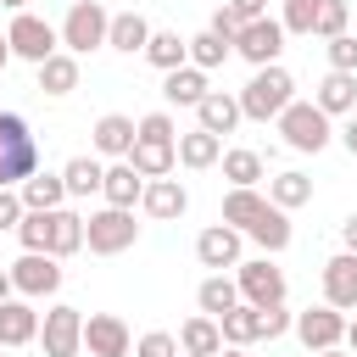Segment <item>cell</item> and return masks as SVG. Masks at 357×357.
<instances>
[{
    "label": "cell",
    "instance_id": "cell-41",
    "mask_svg": "<svg viewBox=\"0 0 357 357\" xmlns=\"http://www.w3.org/2000/svg\"><path fill=\"white\" fill-rule=\"evenodd\" d=\"M324 50H329V73H357V39H351V33L329 39Z\"/></svg>",
    "mask_w": 357,
    "mask_h": 357
},
{
    "label": "cell",
    "instance_id": "cell-53",
    "mask_svg": "<svg viewBox=\"0 0 357 357\" xmlns=\"http://www.w3.org/2000/svg\"><path fill=\"white\" fill-rule=\"evenodd\" d=\"M0 6H11V11H22V6H28V0H0Z\"/></svg>",
    "mask_w": 357,
    "mask_h": 357
},
{
    "label": "cell",
    "instance_id": "cell-19",
    "mask_svg": "<svg viewBox=\"0 0 357 357\" xmlns=\"http://www.w3.org/2000/svg\"><path fill=\"white\" fill-rule=\"evenodd\" d=\"M139 206H145L156 223H173V218H184L190 195H184V184H178V178H151V184H145V195H139Z\"/></svg>",
    "mask_w": 357,
    "mask_h": 357
},
{
    "label": "cell",
    "instance_id": "cell-20",
    "mask_svg": "<svg viewBox=\"0 0 357 357\" xmlns=\"http://www.w3.org/2000/svg\"><path fill=\"white\" fill-rule=\"evenodd\" d=\"M39 324H45V318H39L28 301H0V346H6V351L39 340Z\"/></svg>",
    "mask_w": 357,
    "mask_h": 357
},
{
    "label": "cell",
    "instance_id": "cell-32",
    "mask_svg": "<svg viewBox=\"0 0 357 357\" xmlns=\"http://www.w3.org/2000/svg\"><path fill=\"white\" fill-rule=\"evenodd\" d=\"M195 301H201V312H206V318H223V312H234V307H240V284H234V279H223V273H212V279H201Z\"/></svg>",
    "mask_w": 357,
    "mask_h": 357
},
{
    "label": "cell",
    "instance_id": "cell-13",
    "mask_svg": "<svg viewBox=\"0 0 357 357\" xmlns=\"http://www.w3.org/2000/svg\"><path fill=\"white\" fill-rule=\"evenodd\" d=\"M84 351L89 357H128L134 351V335L117 312H89L84 318Z\"/></svg>",
    "mask_w": 357,
    "mask_h": 357
},
{
    "label": "cell",
    "instance_id": "cell-35",
    "mask_svg": "<svg viewBox=\"0 0 357 357\" xmlns=\"http://www.w3.org/2000/svg\"><path fill=\"white\" fill-rule=\"evenodd\" d=\"M218 329H223V346H251L257 340V307H234V312H223L218 318Z\"/></svg>",
    "mask_w": 357,
    "mask_h": 357
},
{
    "label": "cell",
    "instance_id": "cell-39",
    "mask_svg": "<svg viewBox=\"0 0 357 357\" xmlns=\"http://www.w3.org/2000/svg\"><path fill=\"white\" fill-rule=\"evenodd\" d=\"M134 357H184V351H178V335L151 329V335H139V340H134Z\"/></svg>",
    "mask_w": 357,
    "mask_h": 357
},
{
    "label": "cell",
    "instance_id": "cell-55",
    "mask_svg": "<svg viewBox=\"0 0 357 357\" xmlns=\"http://www.w3.org/2000/svg\"><path fill=\"white\" fill-rule=\"evenodd\" d=\"M0 357H6V346H0Z\"/></svg>",
    "mask_w": 357,
    "mask_h": 357
},
{
    "label": "cell",
    "instance_id": "cell-40",
    "mask_svg": "<svg viewBox=\"0 0 357 357\" xmlns=\"http://www.w3.org/2000/svg\"><path fill=\"white\" fill-rule=\"evenodd\" d=\"M290 324H296V318H290L284 307H257V340H279Z\"/></svg>",
    "mask_w": 357,
    "mask_h": 357
},
{
    "label": "cell",
    "instance_id": "cell-7",
    "mask_svg": "<svg viewBox=\"0 0 357 357\" xmlns=\"http://www.w3.org/2000/svg\"><path fill=\"white\" fill-rule=\"evenodd\" d=\"M6 39H11V56H22V61L45 67V61L56 56V45H61V28H50V22H45V17H33V11H17V17H11V28H6Z\"/></svg>",
    "mask_w": 357,
    "mask_h": 357
},
{
    "label": "cell",
    "instance_id": "cell-21",
    "mask_svg": "<svg viewBox=\"0 0 357 357\" xmlns=\"http://www.w3.org/2000/svg\"><path fill=\"white\" fill-rule=\"evenodd\" d=\"M312 106L329 112V117H351V112H357V73H329V78L318 84Z\"/></svg>",
    "mask_w": 357,
    "mask_h": 357
},
{
    "label": "cell",
    "instance_id": "cell-50",
    "mask_svg": "<svg viewBox=\"0 0 357 357\" xmlns=\"http://www.w3.org/2000/svg\"><path fill=\"white\" fill-rule=\"evenodd\" d=\"M6 61H11V39L0 33V67H6Z\"/></svg>",
    "mask_w": 357,
    "mask_h": 357
},
{
    "label": "cell",
    "instance_id": "cell-30",
    "mask_svg": "<svg viewBox=\"0 0 357 357\" xmlns=\"http://www.w3.org/2000/svg\"><path fill=\"white\" fill-rule=\"evenodd\" d=\"M268 201H273V206H284V212H296V206H307V201H312V178H307V173H296V167H290V173H273V178H268Z\"/></svg>",
    "mask_w": 357,
    "mask_h": 357
},
{
    "label": "cell",
    "instance_id": "cell-26",
    "mask_svg": "<svg viewBox=\"0 0 357 357\" xmlns=\"http://www.w3.org/2000/svg\"><path fill=\"white\" fill-rule=\"evenodd\" d=\"M145 61L162 67V73H178V67H190V39H178L173 28H156L151 45H145Z\"/></svg>",
    "mask_w": 357,
    "mask_h": 357
},
{
    "label": "cell",
    "instance_id": "cell-44",
    "mask_svg": "<svg viewBox=\"0 0 357 357\" xmlns=\"http://www.w3.org/2000/svg\"><path fill=\"white\" fill-rule=\"evenodd\" d=\"M139 139H178V128L167 112H151V117H139Z\"/></svg>",
    "mask_w": 357,
    "mask_h": 357
},
{
    "label": "cell",
    "instance_id": "cell-22",
    "mask_svg": "<svg viewBox=\"0 0 357 357\" xmlns=\"http://www.w3.org/2000/svg\"><path fill=\"white\" fill-rule=\"evenodd\" d=\"M195 117H201L195 128H206V134H218V139H223V134H234V123H240L245 112H240V95H223V89H212V95L195 106Z\"/></svg>",
    "mask_w": 357,
    "mask_h": 357
},
{
    "label": "cell",
    "instance_id": "cell-37",
    "mask_svg": "<svg viewBox=\"0 0 357 357\" xmlns=\"http://www.w3.org/2000/svg\"><path fill=\"white\" fill-rule=\"evenodd\" d=\"M318 11H324V0H284V33H312L318 28Z\"/></svg>",
    "mask_w": 357,
    "mask_h": 357
},
{
    "label": "cell",
    "instance_id": "cell-1",
    "mask_svg": "<svg viewBox=\"0 0 357 357\" xmlns=\"http://www.w3.org/2000/svg\"><path fill=\"white\" fill-rule=\"evenodd\" d=\"M223 223L240 229V234H251L262 251H284V245H290V218H284V206H273V201L257 195V190H229V195H223Z\"/></svg>",
    "mask_w": 357,
    "mask_h": 357
},
{
    "label": "cell",
    "instance_id": "cell-14",
    "mask_svg": "<svg viewBox=\"0 0 357 357\" xmlns=\"http://www.w3.org/2000/svg\"><path fill=\"white\" fill-rule=\"evenodd\" d=\"M324 301L335 312H357V257L351 251H340V257L324 262Z\"/></svg>",
    "mask_w": 357,
    "mask_h": 357
},
{
    "label": "cell",
    "instance_id": "cell-42",
    "mask_svg": "<svg viewBox=\"0 0 357 357\" xmlns=\"http://www.w3.org/2000/svg\"><path fill=\"white\" fill-rule=\"evenodd\" d=\"M312 33L340 39V33H346V0H324V11H318V28H312Z\"/></svg>",
    "mask_w": 357,
    "mask_h": 357
},
{
    "label": "cell",
    "instance_id": "cell-2",
    "mask_svg": "<svg viewBox=\"0 0 357 357\" xmlns=\"http://www.w3.org/2000/svg\"><path fill=\"white\" fill-rule=\"evenodd\" d=\"M39 173V139L17 112H0V190H22Z\"/></svg>",
    "mask_w": 357,
    "mask_h": 357
},
{
    "label": "cell",
    "instance_id": "cell-47",
    "mask_svg": "<svg viewBox=\"0 0 357 357\" xmlns=\"http://www.w3.org/2000/svg\"><path fill=\"white\" fill-rule=\"evenodd\" d=\"M340 240H346V251H351V257H357V212H351V218H346V223H340Z\"/></svg>",
    "mask_w": 357,
    "mask_h": 357
},
{
    "label": "cell",
    "instance_id": "cell-4",
    "mask_svg": "<svg viewBox=\"0 0 357 357\" xmlns=\"http://www.w3.org/2000/svg\"><path fill=\"white\" fill-rule=\"evenodd\" d=\"M106 33H112V11H106L100 0H73V6H67V17H61V45H67V56L100 50Z\"/></svg>",
    "mask_w": 357,
    "mask_h": 357
},
{
    "label": "cell",
    "instance_id": "cell-9",
    "mask_svg": "<svg viewBox=\"0 0 357 357\" xmlns=\"http://www.w3.org/2000/svg\"><path fill=\"white\" fill-rule=\"evenodd\" d=\"M39 346H45V357H78L84 351V312L56 301L39 324Z\"/></svg>",
    "mask_w": 357,
    "mask_h": 357
},
{
    "label": "cell",
    "instance_id": "cell-6",
    "mask_svg": "<svg viewBox=\"0 0 357 357\" xmlns=\"http://www.w3.org/2000/svg\"><path fill=\"white\" fill-rule=\"evenodd\" d=\"M134 234H139V223H134V212H123V206H100V212L84 218V245H89L95 257H117V251H128Z\"/></svg>",
    "mask_w": 357,
    "mask_h": 357
},
{
    "label": "cell",
    "instance_id": "cell-43",
    "mask_svg": "<svg viewBox=\"0 0 357 357\" xmlns=\"http://www.w3.org/2000/svg\"><path fill=\"white\" fill-rule=\"evenodd\" d=\"M240 28H245V22H240L229 6H218V11H212V22H206V33H218L223 45H234V39H240Z\"/></svg>",
    "mask_w": 357,
    "mask_h": 357
},
{
    "label": "cell",
    "instance_id": "cell-3",
    "mask_svg": "<svg viewBox=\"0 0 357 357\" xmlns=\"http://www.w3.org/2000/svg\"><path fill=\"white\" fill-rule=\"evenodd\" d=\"M290 100H296V78H290L279 61H273V67H257L251 84L240 89V112H245L251 123H268V117L279 123V112H284Z\"/></svg>",
    "mask_w": 357,
    "mask_h": 357
},
{
    "label": "cell",
    "instance_id": "cell-46",
    "mask_svg": "<svg viewBox=\"0 0 357 357\" xmlns=\"http://www.w3.org/2000/svg\"><path fill=\"white\" fill-rule=\"evenodd\" d=\"M240 22H257V17H268V0H223Z\"/></svg>",
    "mask_w": 357,
    "mask_h": 357
},
{
    "label": "cell",
    "instance_id": "cell-38",
    "mask_svg": "<svg viewBox=\"0 0 357 357\" xmlns=\"http://www.w3.org/2000/svg\"><path fill=\"white\" fill-rule=\"evenodd\" d=\"M17 240H22V251H50V212H28L17 223Z\"/></svg>",
    "mask_w": 357,
    "mask_h": 357
},
{
    "label": "cell",
    "instance_id": "cell-54",
    "mask_svg": "<svg viewBox=\"0 0 357 357\" xmlns=\"http://www.w3.org/2000/svg\"><path fill=\"white\" fill-rule=\"evenodd\" d=\"M318 357H346V351H340V346H335V351H318Z\"/></svg>",
    "mask_w": 357,
    "mask_h": 357
},
{
    "label": "cell",
    "instance_id": "cell-29",
    "mask_svg": "<svg viewBox=\"0 0 357 357\" xmlns=\"http://www.w3.org/2000/svg\"><path fill=\"white\" fill-rule=\"evenodd\" d=\"M162 95H167L173 106H201L212 89H206V73H201V67H178V73H167Z\"/></svg>",
    "mask_w": 357,
    "mask_h": 357
},
{
    "label": "cell",
    "instance_id": "cell-33",
    "mask_svg": "<svg viewBox=\"0 0 357 357\" xmlns=\"http://www.w3.org/2000/svg\"><path fill=\"white\" fill-rule=\"evenodd\" d=\"M39 89H45V95H73V89H78V56L56 50V56L39 67Z\"/></svg>",
    "mask_w": 357,
    "mask_h": 357
},
{
    "label": "cell",
    "instance_id": "cell-24",
    "mask_svg": "<svg viewBox=\"0 0 357 357\" xmlns=\"http://www.w3.org/2000/svg\"><path fill=\"white\" fill-rule=\"evenodd\" d=\"M178 351L184 357H218L223 351V329H218V318H190L184 329H178Z\"/></svg>",
    "mask_w": 357,
    "mask_h": 357
},
{
    "label": "cell",
    "instance_id": "cell-18",
    "mask_svg": "<svg viewBox=\"0 0 357 357\" xmlns=\"http://www.w3.org/2000/svg\"><path fill=\"white\" fill-rule=\"evenodd\" d=\"M145 173H134V162H112L106 167V184H100V195H106V206H123V212H134V201L145 195Z\"/></svg>",
    "mask_w": 357,
    "mask_h": 357
},
{
    "label": "cell",
    "instance_id": "cell-36",
    "mask_svg": "<svg viewBox=\"0 0 357 357\" xmlns=\"http://www.w3.org/2000/svg\"><path fill=\"white\" fill-rule=\"evenodd\" d=\"M229 50H234V45H223L218 33H195V39H190V67L212 73V67H223V61H229Z\"/></svg>",
    "mask_w": 357,
    "mask_h": 357
},
{
    "label": "cell",
    "instance_id": "cell-17",
    "mask_svg": "<svg viewBox=\"0 0 357 357\" xmlns=\"http://www.w3.org/2000/svg\"><path fill=\"white\" fill-rule=\"evenodd\" d=\"M128 162H134V173H145V178H167V173L178 167V139H134Z\"/></svg>",
    "mask_w": 357,
    "mask_h": 357
},
{
    "label": "cell",
    "instance_id": "cell-25",
    "mask_svg": "<svg viewBox=\"0 0 357 357\" xmlns=\"http://www.w3.org/2000/svg\"><path fill=\"white\" fill-rule=\"evenodd\" d=\"M151 33H156V28H151L139 11H117V17H112L106 45H112V50H123V56H134V50H145V45H151Z\"/></svg>",
    "mask_w": 357,
    "mask_h": 357
},
{
    "label": "cell",
    "instance_id": "cell-16",
    "mask_svg": "<svg viewBox=\"0 0 357 357\" xmlns=\"http://www.w3.org/2000/svg\"><path fill=\"white\" fill-rule=\"evenodd\" d=\"M134 139H139V123H134V117H123V112H106V117L95 123V151H100V156H117V162H128Z\"/></svg>",
    "mask_w": 357,
    "mask_h": 357
},
{
    "label": "cell",
    "instance_id": "cell-10",
    "mask_svg": "<svg viewBox=\"0 0 357 357\" xmlns=\"http://www.w3.org/2000/svg\"><path fill=\"white\" fill-rule=\"evenodd\" d=\"M234 284H240V301L245 307H284V273L268 262V257H257V262H240V273H234Z\"/></svg>",
    "mask_w": 357,
    "mask_h": 357
},
{
    "label": "cell",
    "instance_id": "cell-48",
    "mask_svg": "<svg viewBox=\"0 0 357 357\" xmlns=\"http://www.w3.org/2000/svg\"><path fill=\"white\" fill-rule=\"evenodd\" d=\"M340 145H346V151H351V156H357V112H351V117H346V128H340Z\"/></svg>",
    "mask_w": 357,
    "mask_h": 357
},
{
    "label": "cell",
    "instance_id": "cell-12",
    "mask_svg": "<svg viewBox=\"0 0 357 357\" xmlns=\"http://www.w3.org/2000/svg\"><path fill=\"white\" fill-rule=\"evenodd\" d=\"M279 50H284V22H273V17L245 22V28H240V39H234V56H245L251 67H273V61H279Z\"/></svg>",
    "mask_w": 357,
    "mask_h": 357
},
{
    "label": "cell",
    "instance_id": "cell-49",
    "mask_svg": "<svg viewBox=\"0 0 357 357\" xmlns=\"http://www.w3.org/2000/svg\"><path fill=\"white\" fill-rule=\"evenodd\" d=\"M11 290H17L11 284V268H0V301H11Z\"/></svg>",
    "mask_w": 357,
    "mask_h": 357
},
{
    "label": "cell",
    "instance_id": "cell-52",
    "mask_svg": "<svg viewBox=\"0 0 357 357\" xmlns=\"http://www.w3.org/2000/svg\"><path fill=\"white\" fill-rule=\"evenodd\" d=\"M218 357H245V351H240V346H223V351H218Z\"/></svg>",
    "mask_w": 357,
    "mask_h": 357
},
{
    "label": "cell",
    "instance_id": "cell-28",
    "mask_svg": "<svg viewBox=\"0 0 357 357\" xmlns=\"http://www.w3.org/2000/svg\"><path fill=\"white\" fill-rule=\"evenodd\" d=\"M61 184H67V201H84V195H95V190L106 184V167H100L95 156H73V162L61 167Z\"/></svg>",
    "mask_w": 357,
    "mask_h": 357
},
{
    "label": "cell",
    "instance_id": "cell-11",
    "mask_svg": "<svg viewBox=\"0 0 357 357\" xmlns=\"http://www.w3.org/2000/svg\"><path fill=\"white\" fill-rule=\"evenodd\" d=\"M11 284H17L28 301L56 296V290H61V262H56L50 251H22V257L11 262Z\"/></svg>",
    "mask_w": 357,
    "mask_h": 357
},
{
    "label": "cell",
    "instance_id": "cell-23",
    "mask_svg": "<svg viewBox=\"0 0 357 357\" xmlns=\"http://www.w3.org/2000/svg\"><path fill=\"white\" fill-rule=\"evenodd\" d=\"M17 195H22L28 212H61V206H67V184H61V173H33Z\"/></svg>",
    "mask_w": 357,
    "mask_h": 357
},
{
    "label": "cell",
    "instance_id": "cell-51",
    "mask_svg": "<svg viewBox=\"0 0 357 357\" xmlns=\"http://www.w3.org/2000/svg\"><path fill=\"white\" fill-rule=\"evenodd\" d=\"M346 346H351V351H357V318H351V324H346Z\"/></svg>",
    "mask_w": 357,
    "mask_h": 357
},
{
    "label": "cell",
    "instance_id": "cell-15",
    "mask_svg": "<svg viewBox=\"0 0 357 357\" xmlns=\"http://www.w3.org/2000/svg\"><path fill=\"white\" fill-rule=\"evenodd\" d=\"M195 257H201V268H240V229H229V223H212V229H201V240H195Z\"/></svg>",
    "mask_w": 357,
    "mask_h": 357
},
{
    "label": "cell",
    "instance_id": "cell-8",
    "mask_svg": "<svg viewBox=\"0 0 357 357\" xmlns=\"http://www.w3.org/2000/svg\"><path fill=\"white\" fill-rule=\"evenodd\" d=\"M346 324H351V318H346V312H335V307L324 301V307L296 312V324H290V329H296V340H301V346L318 357V351H335V346L346 340Z\"/></svg>",
    "mask_w": 357,
    "mask_h": 357
},
{
    "label": "cell",
    "instance_id": "cell-31",
    "mask_svg": "<svg viewBox=\"0 0 357 357\" xmlns=\"http://www.w3.org/2000/svg\"><path fill=\"white\" fill-rule=\"evenodd\" d=\"M84 245V218L73 212V206H61V212H50V257L61 262V257H73Z\"/></svg>",
    "mask_w": 357,
    "mask_h": 357
},
{
    "label": "cell",
    "instance_id": "cell-45",
    "mask_svg": "<svg viewBox=\"0 0 357 357\" xmlns=\"http://www.w3.org/2000/svg\"><path fill=\"white\" fill-rule=\"evenodd\" d=\"M28 218V206H22V195L17 190H0V229H17Z\"/></svg>",
    "mask_w": 357,
    "mask_h": 357
},
{
    "label": "cell",
    "instance_id": "cell-5",
    "mask_svg": "<svg viewBox=\"0 0 357 357\" xmlns=\"http://www.w3.org/2000/svg\"><path fill=\"white\" fill-rule=\"evenodd\" d=\"M279 134H284V145H290V151H312V156L335 139L329 112H318L312 100H290V106L279 112Z\"/></svg>",
    "mask_w": 357,
    "mask_h": 357
},
{
    "label": "cell",
    "instance_id": "cell-34",
    "mask_svg": "<svg viewBox=\"0 0 357 357\" xmlns=\"http://www.w3.org/2000/svg\"><path fill=\"white\" fill-rule=\"evenodd\" d=\"M223 178H229V190H257V178H262V156L257 151H223Z\"/></svg>",
    "mask_w": 357,
    "mask_h": 357
},
{
    "label": "cell",
    "instance_id": "cell-27",
    "mask_svg": "<svg viewBox=\"0 0 357 357\" xmlns=\"http://www.w3.org/2000/svg\"><path fill=\"white\" fill-rule=\"evenodd\" d=\"M178 162L184 167H218L223 162V139L206 134V128H190V134H178Z\"/></svg>",
    "mask_w": 357,
    "mask_h": 357
}]
</instances>
